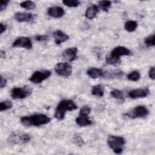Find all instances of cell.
<instances>
[{"label": "cell", "instance_id": "obj_9", "mask_svg": "<svg viewBox=\"0 0 155 155\" xmlns=\"http://www.w3.org/2000/svg\"><path fill=\"white\" fill-rule=\"evenodd\" d=\"M12 47L24 48L26 49H31L33 47L32 42L30 38L25 36H20L17 38L12 43Z\"/></svg>", "mask_w": 155, "mask_h": 155}, {"label": "cell", "instance_id": "obj_12", "mask_svg": "<svg viewBox=\"0 0 155 155\" xmlns=\"http://www.w3.org/2000/svg\"><path fill=\"white\" fill-rule=\"evenodd\" d=\"M111 55L120 58L122 56H130L131 51L127 48L123 46H117L113 48L110 53Z\"/></svg>", "mask_w": 155, "mask_h": 155}, {"label": "cell", "instance_id": "obj_21", "mask_svg": "<svg viewBox=\"0 0 155 155\" xmlns=\"http://www.w3.org/2000/svg\"><path fill=\"white\" fill-rule=\"evenodd\" d=\"M105 61L106 63L108 65H119L121 63V60L120 58H118L116 57H114L110 54L106 56L105 58Z\"/></svg>", "mask_w": 155, "mask_h": 155}, {"label": "cell", "instance_id": "obj_6", "mask_svg": "<svg viewBox=\"0 0 155 155\" xmlns=\"http://www.w3.org/2000/svg\"><path fill=\"white\" fill-rule=\"evenodd\" d=\"M32 90L30 87H15L11 90V97L15 99H24L31 94Z\"/></svg>", "mask_w": 155, "mask_h": 155}, {"label": "cell", "instance_id": "obj_36", "mask_svg": "<svg viewBox=\"0 0 155 155\" xmlns=\"http://www.w3.org/2000/svg\"><path fill=\"white\" fill-rule=\"evenodd\" d=\"M0 27H1V32L0 33H1V34H2L5 31V30L7 28V27L5 24H4L2 22L0 24Z\"/></svg>", "mask_w": 155, "mask_h": 155}, {"label": "cell", "instance_id": "obj_25", "mask_svg": "<svg viewBox=\"0 0 155 155\" xmlns=\"http://www.w3.org/2000/svg\"><path fill=\"white\" fill-rule=\"evenodd\" d=\"M20 6L23 8H25L27 10H31V9L35 8L36 7V5L33 1H25L21 2Z\"/></svg>", "mask_w": 155, "mask_h": 155}, {"label": "cell", "instance_id": "obj_23", "mask_svg": "<svg viewBox=\"0 0 155 155\" xmlns=\"http://www.w3.org/2000/svg\"><path fill=\"white\" fill-rule=\"evenodd\" d=\"M140 78V73L138 71H136V70H134V71H133L130 72L127 75V79L129 81H131L136 82V81H139Z\"/></svg>", "mask_w": 155, "mask_h": 155}, {"label": "cell", "instance_id": "obj_20", "mask_svg": "<svg viewBox=\"0 0 155 155\" xmlns=\"http://www.w3.org/2000/svg\"><path fill=\"white\" fill-rule=\"evenodd\" d=\"M123 75V72L120 70H114L111 71H104L103 76L105 78H116L122 77Z\"/></svg>", "mask_w": 155, "mask_h": 155}, {"label": "cell", "instance_id": "obj_24", "mask_svg": "<svg viewBox=\"0 0 155 155\" xmlns=\"http://www.w3.org/2000/svg\"><path fill=\"white\" fill-rule=\"evenodd\" d=\"M110 94L113 98L116 99L117 100H120V101L124 100V94H123L122 92L117 89H114V90L111 91Z\"/></svg>", "mask_w": 155, "mask_h": 155}, {"label": "cell", "instance_id": "obj_33", "mask_svg": "<svg viewBox=\"0 0 155 155\" xmlns=\"http://www.w3.org/2000/svg\"><path fill=\"white\" fill-rule=\"evenodd\" d=\"M10 1L9 0H4V1H1V4H0V11L2 12L5 9L7 6L8 5V4L9 3Z\"/></svg>", "mask_w": 155, "mask_h": 155}, {"label": "cell", "instance_id": "obj_15", "mask_svg": "<svg viewBox=\"0 0 155 155\" xmlns=\"http://www.w3.org/2000/svg\"><path fill=\"white\" fill-rule=\"evenodd\" d=\"M53 35L54 38V42L56 45H60L69 39V36L60 30H56Z\"/></svg>", "mask_w": 155, "mask_h": 155}, {"label": "cell", "instance_id": "obj_22", "mask_svg": "<svg viewBox=\"0 0 155 155\" xmlns=\"http://www.w3.org/2000/svg\"><path fill=\"white\" fill-rule=\"evenodd\" d=\"M137 27V22L133 20L128 21L124 24V28L129 32H132L135 31Z\"/></svg>", "mask_w": 155, "mask_h": 155}, {"label": "cell", "instance_id": "obj_14", "mask_svg": "<svg viewBox=\"0 0 155 155\" xmlns=\"http://www.w3.org/2000/svg\"><path fill=\"white\" fill-rule=\"evenodd\" d=\"M47 14L52 18H60L64 15L65 11L61 7L53 6L47 9Z\"/></svg>", "mask_w": 155, "mask_h": 155}, {"label": "cell", "instance_id": "obj_8", "mask_svg": "<svg viewBox=\"0 0 155 155\" xmlns=\"http://www.w3.org/2000/svg\"><path fill=\"white\" fill-rule=\"evenodd\" d=\"M51 71L49 70L36 71L34 72L30 78L29 81L35 84H39L45 81L51 76Z\"/></svg>", "mask_w": 155, "mask_h": 155}, {"label": "cell", "instance_id": "obj_30", "mask_svg": "<svg viewBox=\"0 0 155 155\" xmlns=\"http://www.w3.org/2000/svg\"><path fill=\"white\" fill-rule=\"evenodd\" d=\"M111 1H101L99 2V5L100 7L105 12H107L108 8L111 6Z\"/></svg>", "mask_w": 155, "mask_h": 155}, {"label": "cell", "instance_id": "obj_32", "mask_svg": "<svg viewBox=\"0 0 155 155\" xmlns=\"http://www.w3.org/2000/svg\"><path fill=\"white\" fill-rule=\"evenodd\" d=\"M48 38V35H38L35 36V40L37 41H39V42H42V41H47Z\"/></svg>", "mask_w": 155, "mask_h": 155}, {"label": "cell", "instance_id": "obj_19", "mask_svg": "<svg viewBox=\"0 0 155 155\" xmlns=\"http://www.w3.org/2000/svg\"><path fill=\"white\" fill-rule=\"evenodd\" d=\"M91 94L97 97H102L104 94V88L102 85H94L91 90Z\"/></svg>", "mask_w": 155, "mask_h": 155}, {"label": "cell", "instance_id": "obj_28", "mask_svg": "<svg viewBox=\"0 0 155 155\" xmlns=\"http://www.w3.org/2000/svg\"><path fill=\"white\" fill-rule=\"evenodd\" d=\"M73 141L76 145L79 147H81L84 144V140H83V139L79 135L76 134L73 136Z\"/></svg>", "mask_w": 155, "mask_h": 155}, {"label": "cell", "instance_id": "obj_17", "mask_svg": "<svg viewBox=\"0 0 155 155\" xmlns=\"http://www.w3.org/2000/svg\"><path fill=\"white\" fill-rule=\"evenodd\" d=\"M87 73L90 78L93 79H96L103 76L104 71L101 68L93 67L88 69L87 71Z\"/></svg>", "mask_w": 155, "mask_h": 155}, {"label": "cell", "instance_id": "obj_3", "mask_svg": "<svg viewBox=\"0 0 155 155\" xmlns=\"http://www.w3.org/2000/svg\"><path fill=\"white\" fill-rule=\"evenodd\" d=\"M125 139L120 136L110 135L107 139V143L116 154H120L123 151V147L125 144Z\"/></svg>", "mask_w": 155, "mask_h": 155}, {"label": "cell", "instance_id": "obj_37", "mask_svg": "<svg viewBox=\"0 0 155 155\" xmlns=\"http://www.w3.org/2000/svg\"><path fill=\"white\" fill-rule=\"evenodd\" d=\"M0 56H1V58H5V52H4V51H3L2 50H1V51Z\"/></svg>", "mask_w": 155, "mask_h": 155}, {"label": "cell", "instance_id": "obj_18", "mask_svg": "<svg viewBox=\"0 0 155 155\" xmlns=\"http://www.w3.org/2000/svg\"><path fill=\"white\" fill-rule=\"evenodd\" d=\"M75 120L76 124L81 127H86L92 124V121L89 119L88 116L79 115Z\"/></svg>", "mask_w": 155, "mask_h": 155}, {"label": "cell", "instance_id": "obj_16", "mask_svg": "<svg viewBox=\"0 0 155 155\" xmlns=\"http://www.w3.org/2000/svg\"><path fill=\"white\" fill-rule=\"evenodd\" d=\"M98 12H99L98 7L96 5H92L86 10L85 13V16L86 18L88 19H93L96 17Z\"/></svg>", "mask_w": 155, "mask_h": 155}, {"label": "cell", "instance_id": "obj_35", "mask_svg": "<svg viewBox=\"0 0 155 155\" xmlns=\"http://www.w3.org/2000/svg\"><path fill=\"white\" fill-rule=\"evenodd\" d=\"M7 84V80L3 77V76H1V82H0V87L1 88H4Z\"/></svg>", "mask_w": 155, "mask_h": 155}, {"label": "cell", "instance_id": "obj_27", "mask_svg": "<svg viewBox=\"0 0 155 155\" xmlns=\"http://www.w3.org/2000/svg\"><path fill=\"white\" fill-rule=\"evenodd\" d=\"M12 106H13V104L12 103V102L9 101L1 102L0 103V111H2L8 110V109L11 108L12 107Z\"/></svg>", "mask_w": 155, "mask_h": 155}, {"label": "cell", "instance_id": "obj_34", "mask_svg": "<svg viewBox=\"0 0 155 155\" xmlns=\"http://www.w3.org/2000/svg\"><path fill=\"white\" fill-rule=\"evenodd\" d=\"M148 76L150 79L152 80H154L155 79V68L154 67H150L149 71H148Z\"/></svg>", "mask_w": 155, "mask_h": 155}, {"label": "cell", "instance_id": "obj_2", "mask_svg": "<svg viewBox=\"0 0 155 155\" xmlns=\"http://www.w3.org/2000/svg\"><path fill=\"white\" fill-rule=\"evenodd\" d=\"M78 108V105L71 100H62L58 105L54 113V117L56 119L61 120L64 119L65 113L67 111H73Z\"/></svg>", "mask_w": 155, "mask_h": 155}, {"label": "cell", "instance_id": "obj_11", "mask_svg": "<svg viewBox=\"0 0 155 155\" xmlns=\"http://www.w3.org/2000/svg\"><path fill=\"white\" fill-rule=\"evenodd\" d=\"M78 48L76 47H70L66 48L62 53L63 58L67 62H72L77 58Z\"/></svg>", "mask_w": 155, "mask_h": 155}, {"label": "cell", "instance_id": "obj_31", "mask_svg": "<svg viewBox=\"0 0 155 155\" xmlns=\"http://www.w3.org/2000/svg\"><path fill=\"white\" fill-rule=\"evenodd\" d=\"M91 112L90 108L87 105H84L80 109L79 114L81 116H88Z\"/></svg>", "mask_w": 155, "mask_h": 155}, {"label": "cell", "instance_id": "obj_29", "mask_svg": "<svg viewBox=\"0 0 155 155\" xmlns=\"http://www.w3.org/2000/svg\"><path fill=\"white\" fill-rule=\"evenodd\" d=\"M145 44L147 47H153L154 45V35L152 34L151 35L148 36L144 40Z\"/></svg>", "mask_w": 155, "mask_h": 155}, {"label": "cell", "instance_id": "obj_13", "mask_svg": "<svg viewBox=\"0 0 155 155\" xmlns=\"http://www.w3.org/2000/svg\"><path fill=\"white\" fill-rule=\"evenodd\" d=\"M35 18V15L32 13L18 12L14 15V19L19 22H29Z\"/></svg>", "mask_w": 155, "mask_h": 155}, {"label": "cell", "instance_id": "obj_10", "mask_svg": "<svg viewBox=\"0 0 155 155\" xmlns=\"http://www.w3.org/2000/svg\"><path fill=\"white\" fill-rule=\"evenodd\" d=\"M150 94V90L147 88H137L130 91L128 93V96L132 99L143 98L148 96Z\"/></svg>", "mask_w": 155, "mask_h": 155}, {"label": "cell", "instance_id": "obj_7", "mask_svg": "<svg viewBox=\"0 0 155 155\" xmlns=\"http://www.w3.org/2000/svg\"><path fill=\"white\" fill-rule=\"evenodd\" d=\"M149 114V111L147 107L143 105H139L134 108L131 111L125 114L128 117L135 119V118H142L147 116Z\"/></svg>", "mask_w": 155, "mask_h": 155}, {"label": "cell", "instance_id": "obj_26", "mask_svg": "<svg viewBox=\"0 0 155 155\" xmlns=\"http://www.w3.org/2000/svg\"><path fill=\"white\" fill-rule=\"evenodd\" d=\"M63 4L69 7H76L80 4V1L78 0H64Z\"/></svg>", "mask_w": 155, "mask_h": 155}, {"label": "cell", "instance_id": "obj_1", "mask_svg": "<svg viewBox=\"0 0 155 155\" xmlns=\"http://www.w3.org/2000/svg\"><path fill=\"white\" fill-rule=\"evenodd\" d=\"M51 120V118L44 114H36L31 116H23L21 118V122L25 126L39 127L47 124Z\"/></svg>", "mask_w": 155, "mask_h": 155}, {"label": "cell", "instance_id": "obj_4", "mask_svg": "<svg viewBox=\"0 0 155 155\" xmlns=\"http://www.w3.org/2000/svg\"><path fill=\"white\" fill-rule=\"evenodd\" d=\"M30 136L28 134L22 132H16L11 134L7 140L10 143L18 145L26 143L30 140Z\"/></svg>", "mask_w": 155, "mask_h": 155}, {"label": "cell", "instance_id": "obj_5", "mask_svg": "<svg viewBox=\"0 0 155 155\" xmlns=\"http://www.w3.org/2000/svg\"><path fill=\"white\" fill-rule=\"evenodd\" d=\"M54 71L60 76L67 78L71 74L72 67L68 62H59L55 65Z\"/></svg>", "mask_w": 155, "mask_h": 155}]
</instances>
